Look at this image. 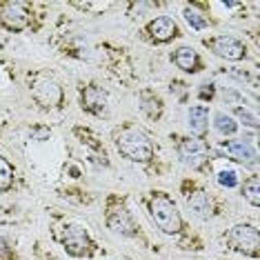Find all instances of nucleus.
Returning a JSON list of instances; mask_svg holds the SVG:
<instances>
[{
    "instance_id": "obj_1",
    "label": "nucleus",
    "mask_w": 260,
    "mask_h": 260,
    "mask_svg": "<svg viewBox=\"0 0 260 260\" xmlns=\"http://www.w3.org/2000/svg\"><path fill=\"white\" fill-rule=\"evenodd\" d=\"M114 143L120 156L132 162H149L153 158V143L136 127H120L114 132Z\"/></svg>"
},
{
    "instance_id": "obj_2",
    "label": "nucleus",
    "mask_w": 260,
    "mask_h": 260,
    "mask_svg": "<svg viewBox=\"0 0 260 260\" xmlns=\"http://www.w3.org/2000/svg\"><path fill=\"white\" fill-rule=\"evenodd\" d=\"M149 216L162 234L174 236L182 232V216L176 203L165 191H153L149 196Z\"/></svg>"
},
{
    "instance_id": "obj_3",
    "label": "nucleus",
    "mask_w": 260,
    "mask_h": 260,
    "mask_svg": "<svg viewBox=\"0 0 260 260\" xmlns=\"http://www.w3.org/2000/svg\"><path fill=\"white\" fill-rule=\"evenodd\" d=\"M227 245L242 256L256 258L260 247V234L253 224H236L227 232Z\"/></svg>"
},
{
    "instance_id": "obj_4",
    "label": "nucleus",
    "mask_w": 260,
    "mask_h": 260,
    "mask_svg": "<svg viewBox=\"0 0 260 260\" xmlns=\"http://www.w3.org/2000/svg\"><path fill=\"white\" fill-rule=\"evenodd\" d=\"M31 96H34V100H36L40 107H45V109H58L62 105V100H64L62 87L58 85L56 80L43 78V76L34 78V82H31Z\"/></svg>"
},
{
    "instance_id": "obj_5",
    "label": "nucleus",
    "mask_w": 260,
    "mask_h": 260,
    "mask_svg": "<svg viewBox=\"0 0 260 260\" xmlns=\"http://www.w3.org/2000/svg\"><path fill=\"white\" fill-rule=\"evenodd\" d=\"M205 47L209 51H214L218 58H222V60H242V58L247 56V47L240 43L238 38L234 36H214V38H207L205 40Z\"/></svg>"
},
{
    "instance_id": "obj_6",
    "label": "nucleus",
    "mask_w": 260,
    "mask_h": 260,
    "mask_svg": "<svg viewBox=\"0 0 260 260\" xmlns=\"http://www.w3.org/2000/svg\"><path fill=\"white\" fill-rule=\"evenodd\" d=\"M62 245H64V251L74 258H85V256H91V240H89V234L85 232V227L80 224H69L62 234Z\"/></svg>"
},
{
    "instance_id": "obj_7",
    "label": "nucleus",
    "mask_w": 260,
    "mask_h": 260,
    "mask_svg": "<svg viewBox=\"0 0 260 260\" xmlns=\"http://www.w3.org/2000/svg\"><path fill=\"white\" fill-rule=\"evenodd\" d=\"M29 9L25 3H18V0H9V3L0 5V22L9 29V31H22V29L29 27Z\"/></svg>"
},
{
    "instance_id": "obj_8",
    "label": "nucleus",
    "mask_w": 260,
    "mask_h": 260,
    "mask_svg": "<svg viewBox=\"0 0 260 260\" xmlns=\"http://www.w3.org/2000/svg\"><path fill=\"white\" fill-rule=\"evenodd\" d=\"M105 220H107V227L114 234L136 236V222H134L132 214H129L127 207L122 205V203H116V200H111L109 207H107V216H105Z\"/></svg>"
},
{
    "instance_id": "obj_9",
    "label": "nucleus",
    "mask_w": 260,
    "mask_h": 260,
    "mask_svg": "<svg viewBox=\"0 0 260 260\" xmlns=\"http://www.w3.org/2000/svg\"><path fill=\"white\" fill-rule=\"evenodd\" d=\"M178 156H180V160L191 169H200L209 160V158H207V145L200 138H180Z\"/></svg>"
},
{
    "instance_id": "obj_10",
    "label": "nucleus",
    "mask_w": 260,
    "mask_h": 260,
    "mask_svg": "<svg viewBox=\"0 0 260 260\" xmlns=\"http://www.w3.org/2000/svg\"><path fill=\"white\" fill-rule=\"evenodd\" d=\"M82 109L98 118H107L109 116V98L107 91L98 85H89L82 91Z\"/></svg>"
},
{
    "instance_id": "obj_11",
    "label": "nucleus",
    "mask_w": 260,
    "mask_h": 260,
    "mask_svg": "<svg viewBox=\"0 0 260 260\" xmlns=\"http://www.w3.org/2000/svg\"><path fill=\"white\" fill-rule=\"evenodd\" d=\"M147 34L153 43H169L171 38L178 36V25L169 16H158L147 25Z\"/></svg>"
},
{
    "instance_id": "obj_12",
    "label": "nucleus",
    "mask_w": 260,
    "mask_h": 260,
    "mask_svg": "<svg viewBox=\"0 0 260 260\" xmlns=\"http://www.w3.org/2000/svg\"><path fill=\"white\" fill-rule=\"evenodd\" d=\"M220 149L229 158H234V160H238L242 165H256V149L249 143H245V140H222Z\"/></svg>"
},
{
    "instance_id": "obj_13",
    "label": "nucleus",
    "mask_w": 260,
    "mask_h": 260,
    "mask_svg": "<svg viewBox=\"0 0 260 260\" xmlns=\"http://www.w3.org/2000/svg\"><path fill=\"white\" fill-rule=\"evenodd\" d=\"M187 207L193 211L198 218H211L214 216V198L209 196L207 191H203V189H193L191 193L187 196Z\"/></svg>"
},
{
    "instance_id": "obj_14",
    "label": "nucleus",
    "mask_w": 260,
    "mask_h": 260,
    "mask_svg": "<svg viewBox=\"0 0 260 260\" xmlns=\"http://www.w3.org/2000/svg\"><path fill=\"white\" fill-rule=\"evenodd\" d=\"M187 120H189L191 134H196L198 138H203L207 134V129H209V109H207L205 105H196V107L189 109Z\"/></svg>"
},
{
    "instance_id": "obj_15",
    "label": "nucleus",
    "mask_w": 260,
    "mask_h": 260,
    "mask_svg": "<svg viewBox=\"0 0 260 260\" xmlns=\"http://www.w3.org/2000/svg\"><path fill=\"white\" fill-rule=\"evenodd\" d=\"M171 58H174L176 67L182 69V72H187V74L200 72V58H198V54L191 49V47H180V49L174 51V56Z\"/></svg>"
},
{
    "instance_id": "obj_16",
    "label": "nucleus",
    "mask_w": 260,
    "mask_h": 260,
    "mask_svg": "<svg viewBox=\"0 0 260 260\" xmlns=\"http://www.w3.org/2000/svg\"><path fill=\"white\" fill-rule=\"evenodd\" d=\"M140 109L149 120H158L162 116V100L151 91H143L140 93Z\"/></svg>"
},
{
    "instance_id": "obj_17",
    "label": "nucleus",
    "mask_w": 260,
    "mask_h": 260,
    "mask_svg": "<svg viewBox=\"0 0 260 260\" xmlns=\"http://www.w3.org/2000/svg\"><path fill=\"white\" fill-rule=\"evenodd\" d=\"M260 180H258V176H251V178H247L245 180V185H242V196H245V200L249 205L253 207H260Z\"/></svg>"
},
{
    "instance_id": "obj_18",
    "label": "nucleus",
    "mask_w": 260,
    "mask_h": 260,
    "mask_svg": "<svg viewBox=\"0 0 260 260\" xmlns=\"http://www.w3.org/2000/svg\"><path fill=\"white\" fill-rule=\"evenodd\" d=\"M14 165H11L7 158L0 156V191H7V189H11V185H14Z\"/></svg>"
},
{
    "instance_id": "obj_19",
    "label": "nucleus",
    "mask_w": 260,
    "mask_h": 260,
    "mask_svg": "<svg viewBox=\"0 0 260 260\" xmlns=\"http://www.w3.org/2000/svg\"><path fill=\"white\" fill-rule=\"evenodd\" d=\"M216 132L222 134V136H234L236 132H238V125H236V120L232 116L227 114H216Z\"/></svg>"
},
{
    "instance_id": "obj_20",
    "label": "nucleus",
    "mask_w": 260,
    "mask_h": 260,
    "mask_svg": "<svg viewBox=\"0 0 260 260\" xmlns=\"http://www.w3.org/2000/svg\"><path fill=\"white\" fill-rule=\"evenodd\" d=\"M182 16H185L187 25L191 27V29H196V31H203V29L207 27V18H205L203 14H200L198 9H193V7H185V11H182Z\"/></svg>"
},
{
    "instance_id": "obj_21",
    "label": "nucleus",
    "mask_w": 260,
    "mask_h": 260,
    "mask_svg": "<svg viewBox=\"0 0 260 260\" xmlns=\"http://www.w3.org/2000/svg\"><path fill=\"white\" fill-rule=\"evenodd\" d=\"M218 182H220L222 187L232 189V187L238 185V176H236V171H232V169H224V171L218 174Z\"/></svg>"
},
{
    "instance_id": "obj_22",
    "label": "nucleus",
    "mask_w": 260,
    "mask_h": 260,
    "mask_svg": "<svg viewBox=\"0 0 260 260\" xmlns=\"http://www.w3.org/2000/svg\"><path fill=\"white\" fill-rule=\"evenodd\" d=\"M80 9H89V11H105L109 7V3H74Z\"/></svg>"
},
{
    "instance_id": "obj_23",
    "label": "nucleus",
    "mask_w": 260,
    "mask_h": 260,
    "mask_svg": "<svg viewBox=\"0 0 260 260\" xmlns=\"http://www.w3.org/2000/svg\"><path fill=\"white\" fill-rule=\"evenodd\" d=\"M236 114L240 116V120L245 122V125H249V127H256V125H258V118L253 116V114H249V111H245V109H236Z\"/></svg>"
},
{
    "instance_id": "obj_24",
    "label": "nucleus",
    "mask_w": 260,
    "mask_h": 260,
    "mask_svg": "<svg viewBox=\"0 0 260 260\" xmlns=\"http://www.w3.org/2000/svg\"><path fill=\"white\" fill-rule=\"evenodd\" d=\"M200 98L203 100H207V98H211L214 96V85H200Z\"/></svg>"
}]
</instances>
